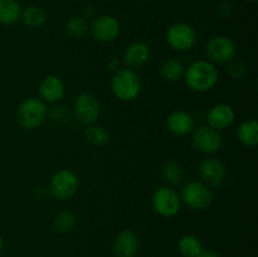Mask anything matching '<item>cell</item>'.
I'll list each match as a JSON object with an SVG mask.
<instances>
[{
	"instance_id": "obj_18",
	"label": "cell",
	"mask_w": 258,
	"mask_h": 257,
	"mask_svg": "<svg viewBox=\"0 0 258 257\" xmlns=\"http://www.w3.org/2000/svg\"><path fill=\"white\" fill-rule=\"evenodd\" d=\"M237 139L247 148H256L258 144V123L254 118H248L239 123L237 128Z\"/></svg>"
},
{
	"instance_id": "obj_7",
	"label": "cell",
	"mask_w": 258,
	"mask_h": 257,
	"mask_svg": "<svg viewBox=\"0 0 258 257\" xmlns=\"http://www.w3.org/2000/svg\"><path fill=\"white\" fill-rule=\"evenodd\" d=\"M71 111L75 120H77L82 125L88 126L97 122L101 115V103L92 93L82 92L76 96L73 100Z\"/></svg>"
},
{
	"instance_id": "obj_4",
	"label": "cell",
	"mask_w": 258,
	"mask_h": 257,
	"mask_svg": "<svg viewBox=\"0 0 258 257\" xmlns=\"http://www.w3.org/2000/svg\"><path fill=\"white\" fill-rule=\"evenodd\" d=\"M181 203L193 211H206L212 206L214 201V194L212 188L202 180H190L181 188Z\"/></svg>"
},
{
	"instance_id": "obj_26",
	"label": "cell",
	"mask_w": 258,
	"mask_h": 257,
	"mask_svg": "<svg viewBox=\"0 0 258 257\" xmlns=\"http://www.w3.org/2000/svg\"><path fill=\"white\" fill-rule=\"evenodd\" d=\"M27 27L29 28H40L42 25H44V23L47 22V13L39 7H28L27 9L22 10V18Z\"/></svg>"
},
{
	"instance_id": "obj_5",
	"label": "cell",
	"mask_w": 258,
	"mask_h": 257,
	"mask_svg": "<svg viewBox=\"0 0 258 257\" xmlns=\"http://www.w3.org/2000/svg\"><path fill=\"white\" fill-rule=\"evenodd\" d=\"M80 178L71 169H59L49 180V193L57 201H68L77 194Z\"/></svg>"
},
{
	"instance_id": "obj_11",
	"label": "cell",
	"mask_w": 258,
	"mask_h": 257,
	"mask_svg": "<svg viewBox=\"0 0 258 257\" xmlns=\"http://www.w3.org/2000/svg\"><path fill=\"white\" fill-rule=\"evenodd\" d=\"M92 37L97 42L111 43L118 38L121 33V25L117 18L110 14H102L93 18L90 25Z\"/></svg>"
},
{
	"instance_id": "obj_22",
	"label": "cell",
	"mask_w": 258,
	"mask_h": 257,
	"mask_svg": "<svg viewBox=\"0 0 258 257\" xmlns=\"http://www.w3.org/2000/svg\"><path fill=\"white\" fill-rule=\"evenodd\" d=\"M161 176H163L165 185L175 186L181 183L184 178V169L180 163L174 160L166 161L161 168Z\"/></svg>"
},
{
	"instance_id": "obj_29",
	"label": "cell",
	"mask_w": 258,
	"mask_h": 257,
	"mask_svg": "<svg viewBox=\"0 0 258 257\" xmlns=\"http://www.w3.org/2000/svg\"><path fill=\"white\" fill-rule=\"evenodd\" d=\"M197 257H219L218 252L212 248H203Z\"/></svg>"
},
{
	"instance_id": "obj_14",
	"label": "cell",
	"mask_w": 258,
	"mask_h": 257,
	"mask_svg": "<svg viewBox=\"0 0 258 257\" xmlns=\"http://www.w3.org/2000/svg\"><path fill=\"white\" fill-rule=\"evenodd\" d=\"M234 121H236V112L228 103H216L209 108L207 113V125L218 131L231 127Z\"/></svg>"
},
{
	"instance_id": "obj_19",
	"label": "cell",
	"mask_w": 258,
	"mask_h": 257,
	"mask_svg": "<svg viewBox=\"0 0 258 257\" xmlns=\"http://www.w3.org/2000/svg\"><path fill=\"white\" fill-rule=\"evenodd\" d=\"M185 66L178 58H168L160 66V75L168 82H178L184 77Z\"/></svg>"
},
{
	"instance_id": "obj_9",
	"label": "cell",
	"mask_w": 258,
	"mask_h": 257,
	"mask_svg": "<svg viewBox=\"0 0 258 257\" xmlns=\"http://www.w3.org/2000/svg\"><path fill=\"white\" fill-rule=\"evenodd\" d=\"M166 42L174 50L188 52L197 43L196 29L186 23H175L166 30Z\"/></svg>"
},
{
	"instance_id": "obj_13",
	"label": "cell",
	"mask_w": 258,
	"mask_h": 257,
	"mask_svg": "<svg viewBox=\"0 0 258 257\" xmlns=\"http://www.w3.org/2000/svg\"><path fill=\"white\" fill-rule=\"evenodd\" d=\"M66 96V85L57 75H47L39 83V98L48 103L60 102Z\"/></svg>"
},
{
	"instance_id": "obj_30",
	"label": "cell",
	"mask_w": 258,
	"mask_h": 257,
	"mask_svg": "<svg viewBox=\"0 0 258 257\" xmlns=\"http://www.w3.org/2000/svg\"><path fill=\"white\" fill-rule=\"evenodd\" d=\"M107 67H108V70L111 71V72L115 73L116 71H118L121 68L120 60H118L117 58H113V59H111L110 62L107 63Z\"/></svg>"
},
{
	"instance_id": "obj_24",
	"label": "cell",
	"mask_w": 258,
	"mask_h": 257,
	"mask_svg": "<svg viewBox=\"0 0 258 257\" xmlns=\"http://www.w3.org/2000/svg\"><path fill=\"white\" fill-rule=\"evenodd\" d=\"M83 135H85L86 141L93 146H103L110 140V134H108L107 128L98 123L86 126Z\"/></svg>"
},
{
	"instance_id": "obj_25",
	"label": "cell",
	"mask_w": 258,
	"mask_h": 257,
	"mask_svg": "<svg viewBox=\"0 0 258 257\" xmlns=\"http://www.w3.org/2000/svg\"><path fill=\"white\" fill-rule=\"evenodd\" d=\"M88 30H90L88 20L85 17H82V15H73L66 23V33L71 38H75V39L83 38L87 34Z\"/></svg>"
},
{
	"instance_id": "obj_1",
	"label": "cell",
	"mask_w": 258,
	"mask_h": 257,
	"mask_svg": "<svg viewBox=\"0 0 258 257\" xmlns=\"http://www.w3.org/2000/svg\"><path fill=\"white\" fill-rule=\"evenodd\" d=\"M184 81L193 92L204 93L213 90L219 80L218 68L208 59H199L185 68Z\"/></svg>"
},
{
	"instance_id": "obj_17",
	"label": "cell",
	"mask_w": 258,
	"mask_h": 257,
	"mask_svg": "<svg viewBox=\"0 0 258 257\" xmlns=\"http://www.w3.org/2000/svg\"><path fill=\"white\" fill-rule=\"evenodd\" d=\"M166 127L173 135L186 136L194 130L196 122H194V117L188 111L176 110L166 118Z\"/></svg>"
},
{
	"instance_id": "obj_20",
	"label": "cell",
	"mask_w": 258,
	"mask_h": 257,
	"mask_svg": "<svg viewBox=\"0 0 258 257\" xmlns=\"http://www.w3.org/2000/svg\"><path fill=\"white\" fill-rule=\"evenodd\" d=\"M22 18V8L17 0H0V24L13 25Z\"/></svg>"
},
{
	"instance_id": "obj_2",
	"label": "cell",
	"mask_w": 258,
	"mask_h": 257,
	"mask_svg": "<svg viewBox=\"0 0 258 257\" xmlns=\"http://www.w3.org/2000/svg\"><path fill=\"white\" fill-rule=\"evenodd\" d=\"M111 91L118 101L122 102H133L139 98L143 91V82L133 68H122L116 71L111 78Z\"/></svg>"
},
{
	"instance_id": "obj_8",
	"label": "cell",
	"mask_w": 258,
	"mask_h": 257,
	"mask_svg": "<svg viewBox=\"0 0 258 257\" xmlns=\"http://www.w3.org/2000/svg\"><path fill=\"white\" fill-rule=\"evenodd\" d=\"M191 145L196 150L203 154L217 153L223 146V136L221 131L208 125H201L191 131Z\"/></svg>"
},
{
	"instance_id": "obj_15",
	"label": "cell",
	"mask_w": 258,
	"mask_h": 257,
	"mask_svg": "<svg viewBox=\"0 0 258 257\" xmlns=\"http://www.w3.org/2000/svg\"><path fill=\"white\" fill-rule=\"evenodd\" d=\"M140 241L133 229H122L118 232L112 243L115 257H135L139 252Z\"/></svg>"
},
{
	"instance_id": "obj_27",
	"label": "cell",
	"mask_w": 258,
	"mask_h": 257,
	"mask_svg": "<svg viewBox=\"0 0 258 257\" xmlns=\"http://www.w3.org/2000/svg\"><path fill=\"white\" fill-rule=\"evenodd\" d=\"M48 117L55 123H59V125H64V123L70 122L72 117V111L70 107L63 105H55L48 111Z\"/></svg>"
},
{
	"instance_id": "obj_31",
	"label": "cell",
	"mask_w": 258,
	"mask_h": 257,
	"mask_svg": "<svg viewBox=\"0 0 258 257\" xmlns=\"http://www.w3.org/2000/svg\"><path fill=\"white\" fill-rule=\"evenodd\" d=\"M3 247H4V243H3V238L2 236H0V256H2L3 253Z\"/></svg>"
},
{
	"instance_id": "obj_28",
	"label": "cell",
	"mask_w": 258,
	"mask_h": 257,
	"mask_svg": "<svg viewBox=\"0 0 258 257\" xmlns=\"http://www.w3.org/2000/svg\"><path fill=\"white\" fill-rule=\"evenodd\" d=\"M227 73H228V75L231 76V78H233V80H242L247 73L246 66L242 62H238V60H231V62H228Z\"/></svg>"
},
{
	"instance_id": "obj_10",
	"label": "cell",
	"mask_w": 258,
	"mask_h": 257,
	"mask_svg": "<svg viewBox=\"0 0 258 257\" xmlns=\"http://www.w3.org/2000/svg\"><path fill=\"white\" fill-rule=\"evenodd\" d=\"M237 48L233 40L227 35H216L206 44V54L214 65H226L233 60Z\"/></svg>"
},
{
	"instance_id": "obj_6",
	"label": "cell",
	"mask_w": 258,
	"mask_h": 257,
	"mask_svg": "<svg viewBox=\"0 0 258 257\" xmlns=\"http://www.w3.org/2000/svg\"><path fill=\"white\" fill-rule=\"evenodd\" d=\"M180 194L174 189V186L163 185L155 189L151 197V206L154 212L164 218L175 217L181 209Z\"/></svg>"
},
{
	"instance_id": "obj_23",
	"label": "cell",
	"mask_w": 258,
	"mask_h": 257,
	"mask_svg": "<svg viewBox=\"0 0 258 257\" xmlns=\"http://www.w3.org/2000/svg\"><path fill=\"white\" fill-rule=\"evenodd\" d=\"M203 249L201 239L194 234H184L178 241V251L183 257H197Z\"/></svg>"
},
{
	"instance_id": "obj_3",
	"label": "cell",
	"mask_w": 258,
	"mask_h": 257,
	"mask_svg": "<svg viewBox=\"0 0 258 257\" xmlns=\"http://www.w3.org/2000/svg\"><path fill=\"white\" fill-rule=\"evenodd\" d=\"M47 103L40 98L29 97L19 103L17 108V121L24 130H34L48 118Z\"/></svg>"
},
{
	"instance_id": "obj_32",
	"label": "cell",
	"mask_w": 258,
	"mask_h": 257,
	"mask_svg": "<svg viewBox=\"0 0 258 257\" xmlns=\"http://www.w3.org/2000/svg\"><path fill=\"white\" fill-rule=\"evenodd\" d=\"M251 2H253V3H256V2H257V0H251Z\"/></svg>"
},
{
	"instance_id": "obj_21",
	"label": "cell",
	"mask_w": 258,
	"mask_h": 257,
	"mask_svg": "<svg viewBox=\"0 0 258 257\" xmlns=\"http://www.w3.org/2000/svg\"><path fill=\"white\" fill-rule=\"evenodd\" d=\"M76 224H77V218L70 209H63L58 212L53 219V229L59 234H67L72 232Z\"/></svg>"
},
{
	"instance_id": "obj_12",
	"label": "cell",
	"mask_w": 258,
	"mask_h": 257,
	"mask_svg": "<svg viewBox=\"0 0 258 257\" xmlns=\"http://www.w3.org/2000/svg\"><path fill=\"white\" fill-rule=\"evenodd\" d=\"M201 180L209 188H217L224 183L227 178V168L219 159L207 158L203 159L198 168Z\"/></svg>"
},
{
	"instance_id": "obj_16",
	"label": "cell",
	"mask_w": 258,
	"mask_h": 257,
	"mask_svg": "<svg viewBox=\"0 0 258 257\" xmlns=\"http://www.w3.org/2000/svg\"><path fill=\"white\" fill-rule=\"evenodd\" d=\"M151 57V49L148 43L145 42H133L123 50L122 59L127 68L143 67L145 63L149 62Z\"/></svg>"
}]
</instances>
